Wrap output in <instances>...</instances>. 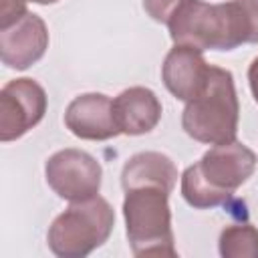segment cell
Instances as JSON below:
<instances>
[{
	"label": "cell",
	"mask_w": 258,
	"mask_h": 258,
	"mask_svg": "<svg viewBox=\"0 0 258 258\" xmlns=\"http://www.w3.org/2000/svg\"><path fill=\"white\" fill-rule=\"evenodd\" d=\"M256 153L240 141L214 145L181 175V196L196 210L226 204L234 191L252 177Z\"/></svg>",
	"instance_id": "6da1fadb"
},
{
	"label": "cell",
	"mask_w": 258,
	"mask_h": 258,
	"mask_svg": "<svg viewBox=\"0 0 258 258\" xmlns=\"http://www.w3.org/2000/svg\"><path fill=\"white\" fill-rule=\"evenodd\" d=\"M173 44L198 50H234L250 42V26L242 6L232 2L210 4L204 0H181L167 20Z\"/></svg>",
	"instance_id": "7a4b0ae2"
},
{
	"label": "cell",
	"mask_w": 258,
	"mask_h": 258,
	"mask_svg": "<svg viewBox=\"0 0 258 258\" xmlns=\"http://www.w3.org/2000/svg\"><path fill=\"white\" fill-rule=\"evenodd\" d=\"M240 103L230 71L210 64L204 89L185 103L181 113L183 131L206 145H222L236 139Z\"/></svg>",
	"instance_id": "3957f363"
},
{
	"label": "cell",
	"mask_w": 258,
	"mask_h": 258,
	"mask_svg": "<svg viewBox=\"0 0 258 258\" xmlns=\"http://www.w3.org/2000/svg\"><path fill=\"white\" fill-rule=\"evenodd\" d=\"M123 216L129 246L135 256H177L169 191L155 185L125 189Z\"/></svg>",
	"instance_id": "277c9868"
},
{
	"label": "cell",
	"mask_w": 258,
	"mask_h": 258,
	"mask_svg": "<svg viewBox=\"0 0 258 258\" xmlns=\"http://www.w3.org/2000/svg\"><path fill=\"white\" fill-rule=\"evenodd\" d=\"M115 226L111 204L93 196L89 200L71 202V206L52 220L46 242L52 254L60 258H83L103 246Z\"/></svg>",
	"instance_id": "5b68a950"
},
{
	"label": "cell",
	"mask_w": 258,
	"mask_h": 258,
	"mask_svg": "<svg viewBox=\"0 0 258 258\" xmlns=\"http://www.w3.org/2000/svg\"><path fill=\"white\" fill-rule=\"evenodd\" d=\"M44 175L46 183L58 198L69 202H81L99 194L103 169L91 153L67 147L46 159Z\"/></svg>",
	"instance_id": "8992f818"
},
{
	"label": "cell",
	"mask_w": 258,
	"mask_h": 258,
	"mask_svg": "<svg viewBox=\"0 0 258 258\" xmlns=\"http://www.w3.org/2000/svg\"><path fill=\"white\" fill-rule=\"evenodd\" d=\"M46 113V93L32 79L8 81L0 91V141L8 143L42 121Z\"/></svg>",
	"instance_id": "52a82bcc"
},
{
	"label": "cell",
	"mask_w": 258,
	"mask_h": 258,
	"mask_svg": "<svg viewBox=\"0 0 258 258\" xmlns=\"http://www.w3.org/2000/svg\"><path fill=\"white\" fill-rule=\"evenodd\" d=\"M46 48L48 28L34 12H26L18 22L0 30V58L8 69H28L42 58Z\"/></svg>",
	"instance_id": "ba28073f"
},
{
	"label": "cell",
	"mask_w": 258,
	"mask_h": 258,
	"mask_svg": "<svg viewBox=\"0 0 258 258\" xmlns=\"http://www.w3.org/2000/svg\"><path fill=\"white\" fill-rule=\"evenodd\" d=\"M67 129L89 141H107L121 131L113 115V101L103 93H85L75 97L64 111Z\"/></svg>",
	"instance_id": "9c48e42d"
},
{
	"label": "cell",
	"mask_w": 258,
	"mask_h": 258,
	"mask_svg": "<svg viewBox=\"0 0 258 258\" xmlns=\"http://www.w3.org/2000/svg\"><path fill=\"white\" fill-rule=\"evenodd\" d=\"M210 75V64L206 62L202 50L191 46L175 44L161 64V79L165 89L179 101H191L206 85Z\"/></svg>",
	"instance_id": "30bf717a"
},
{
	"label": "cell",
	"mask_w": 258,
	"mask_h": 258,
	"mask_svg": "<svg viewBox=\"0 0 258 258\" xmlns=\"http://www.w3.org/2000/svg\"><path fill=\"white\" fill-rule=\"evenodd\" d=\"M117 127L125 135H143L155 129L161 119V103L147 87H129L113 99Z\"/></svg>",
	"instance_id": "8fae6325"
},
{
	"label": "cell",
	"mask_w": 258,
	"mask_h": 258,
	"mask_svg": "<svg viewBox=\"0 0 258 258\" xmlns=\"http://www.w3.org/2000/svg\"><path fill=\"white\" fill-rule=\"evenodd\" d=\"M177 181V167L175 163L159 153V151H141L131 155L121 171V185L123 189H133L141 185H155L165 191H173Z\"/></svg>",
	"instance_id": "7c38bea8"
},
{
	"label": "cell",
	"mask_w": 258,
	"mask_h": 258,
	"mask_svg": "<svg viewBox=\"0 0 258 258\" xmlns=\"http://www.w3.org/2000/svg\"><path fill=\"white\" fill-rule=\"evenodd\" d=\"M218 250L224 258H258V228L252 224H232L224 228Z\"/></svg>",
	"instance_id": "4fadbf2b"
},
{
	"label": "cell",
	"mask_w": 258,
	"mask_h": 258,
	"mask_svg": "<svg viewBox=\"0 0 258 258\" xmlns=\"http://www.w3.org/2000/svg\"><path fill=\"white\" fill-rule=\"evenodd\" d=\"M181 0H143V10L161 24H167L169 16L173 14V10L179 6Z\"/></svg>",
	"instance_id": "5bb4252c"
},
{
	"label": "cell",
	"mask_w": 258,
	"mask_h": 258,
	"mask_svg": "<svg viewBox=\"0 0 258 258\" xmlns=\"http://www.w3.org/2000/svg\"><path fill=\"white\" fill-rule=\"evenodd\" d=\"M26 0H2L0 2V30L12 26L26 14Z\"/></svg>",
	"instance_id": "9a60e30c"
},
{
	"label": "cell",
	"mask_w": 258,
	"mask_h": 258,
	"mask_svg": "<svg viewBox=\"0 0 258 258\" xmlns=\"http://www.w3.org/2000/svg\"><path fill=\"white\" fill-rule=\"evenodd\" d=\"M246 18H248V26H250V42H258V0H236Z\"/></svg>",
	"instance_id": "2e32d148"
},
{
	"label": "cell",
	"mask_w": 258,
	"mask_h": 258,
	"mask_svg": "<svg viewBox=\"0 0 258 258\" xmlns=\"http://www.w3.org/2000/svg\"><path fill=\"white\" fill-rule=\"evenodd\" d=\"M248 83H250V91H252V97L254 101L258 103V56L250 62L248 67Z\"/></svg>",
	"instance_id": "e0dca14e"
},
{
	"label": "cell",
	"mask_w": 258,
	"mask_h": 258,
	"mask_svg": "<svg viewBox=\"0 0 258 258\" xmlns=\"http://www.w3.org/2000/svg\"><path fill=\"white\" fill-rule=\"evenodd\" d=\"M32 2H36V4H42V6H46V4H56L58 0H32Z\"/></svg>",
	"instance_id": "ac0fdd59"
}]
</instances>
